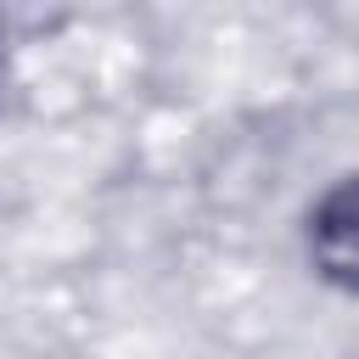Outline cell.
I'll return each mask as SVG.
<instances>
[{"label": "cell", "mask_w": 359, "mask_h": 359, "mask_svg": "<svg viewBox=\"0 0 359 359\" xmlns=\"http://www.w3.org/2000/svg\"><path fill=\"white\" fill-rule=\"evenodd\" d=\"M297 236H303V264L314 269V280L359 303V168L314 191Z\"/></svg>", "instance_id": "6da1fadb"}, {"label": "cell", "mask_w": 359, "mask_h": 359, "mask_svg": "<svg viewBox=\"0 0 359 359\" xmlns=\"http://www.w3.org/2000/svg\"><path fill=\"white\" fill-rule=\"evenodd\" d=\"M0 45H6V28H0ZM0 79H6V50H0Z\"/></svg>", "instance_id": "7a4b0ae2"}]
</instances>
